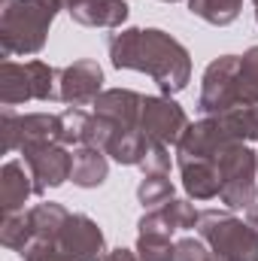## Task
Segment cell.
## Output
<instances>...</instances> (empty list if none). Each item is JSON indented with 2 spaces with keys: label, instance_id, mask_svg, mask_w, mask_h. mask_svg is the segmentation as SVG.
Here are the masks:
<instances>
[{
  "label": "cell",
  "instance_id": "obj_6",
  "mask_svg": "<svg viewBox=\"0 0 258 261\" xmlns=\"http://www.w3.org/2000/svg\"><path fill=\"white\" fill-rule=\"evenodd\" d=\"M0 130H3V152H21L24 146H37V143H61V116L58 113L18 116L12 107H3Z\"/></svg>",
  "mask_w": 258,
  "mask_h": 261
},
{
  "label": "cell",
  "instance_id": "obj_11",
  "mask_svg": "<svg viewBox=\"0 0 258 261\" xmlns=\"http://www.w3.org/2000/svg\"><path fill=\"white\" fill-rule=\"evenodd\" d=\"M58 249L76 261H104L107 258L104 231L85 213H70L67 225L61 228V237H58Z\"/></svg>",
  "mask_w": 258,
  "mask_h": 261
},
{
  "label": "cell",
  "instance_id": "obj_17",
  "mask_svg": "<svg viewBox=\"0 0 258 261\" xmlns=\"http://www.w3.org/2000/svg\"><path fill=\"white\" fill-rule=\"evenodd\" d=\"M28 219H31V228H34V243H58L61 228L70 219V210L64 203L43 200V203L28 210Z\"/></svg>",
  "mask_w": 258,
  "mask_h": 261
},
{
  "label": "cell",
  "instance_id": "obj_28",
  "mask_svg": "<svg viewBox=\"0 0 258 261\" xmlns=\"http://www.w3.org/2000/svg\"><path fill=\"white\" fill-rule=\"evenodd\" d=\"M21 258L24 261H76V258H70L67 252H61L58 243H34V246H28L21 252Z\"/></svg>",
  "mask_w": 258,
  "mask_h": 261
},
{
  "label": "cell",
  "instance_id": "obj_23",
  "mask_svg": "<svg viewBox=\"0 0 258 261\" xmlns=\"http://www.w3.org/2000/svg\"><path fill=\"white\" fill-rule=\"evenodd\" d=\"M61 116V143L67 149L73 146H85V134H88V122H91V113H85L82 107H67Z\"/></svg>",
  "mask_w": 258,
  "mask_h": 261
},
{
  "label": "cell",
  "instance_id": "obj_26",
  "mask_svg": "<svg viewBox=\"0 0 258 261\" xmlns=\"http://www.w3.org/2000/svg\"><path fill=\"white\" fill-rule=\"evenodd\" d=\"M143 170V176L149 173H170V146L158 143V140H149V149L143 155V161L137 164Z\"/></svg>",
  "mask_w": 258,
  "mask_h": 261
},
{
  "label": "cell",
  "instance_id": "obj_8",
  "mask_svg": "<svg viewBox=\"0 0 258 261\" xmlns=\"http://www.w3.org/2000/svg\"><path fill=\"white\" fill-rule=\"evenodd\" d=\"M189 116L186 110L167 97V94H143V107H140V130L149 140H158L164 146H179L183 134L189 130Z\"/></svg>",
  "mask_w": 258,
  "mask_h": 261
},
{
  "label": "cell",
  "instance_id": "obj_33",
  "mask_svg": "<svg viewBox=\"0 0 258 261\" xmlns=\"http://www.w3.org/2000/svg\"><path fill=\"white\" fill-rule=\"evenodd\" d=\"M252 3H255V21H258V0H252Z\"/></svg>",
  "mask_w": 258,
  "mask_h": 261
},
{
  "label": "cell",
  "instance_id": "obj_25",
  "mask_svg": "<svg viewBox=\"0 0 258 261\" xmlns=\"http://www.w3.org/2000/svg\"><path fill=\"white\" fill-rule=\"evenodd\" d=\"M161 213H164V219H167V225L173 228V231H189V228H197V219H200V213L194 210L192 200H186V197H170L164 206H158Z\"/></svg>",
  "mask_w": 258,
  "mask_h": 261
},
{
  "label": "cell",
  "instance_id": "obj_4",
  "mask_svg": "<svg viewBox=\"0 0 258 261\" xmlns=\"http://www.w3.org/2000/svg\"><path fill=\"white\" fill-rule=\"evenodd\" d=\"M28 100H58V70L46 61H3L0 64V103L18 107Z\"/></svg>",
  "mask_w": 258,
  "mask_h": 261
},
{
  "label": "cell",
  "instance_id": "obj_3",
  "mask_svg": "<svg viewBox=\"0 0 258 261\" xmlns=\"http://www.w3.org/2000/svg\"><path fill=\"white\" fill-rule=\"evenodd\" d=\"M197 237L222 261H258V231L225 210H203Z\"/></svg>",
  "mask_w": 258,
  "mask_h": 261
},
{
  "label": "cell",
  "instance_id": "obj_1",
  "mask_svg": "<svg viewBox=\"0 0 258 261\" xmlns=\"http://www.w3.org/2000/svg\"><path fill=\"white\" fill-rule=\"evenodd\" d=\"M107 55L116 70H137L152 76L161 94L186 91L192 79L189 49L161 28H119L107 37Z\"/></svg>",
  "mask_w": 258,
  "mask_h": 261
},
{
  "label": "cell",
  "instance_id": "obj_15",
  "mask_svg": "<svg viewBox=\"0 0 258 261\" xmlns=\"http://www.w3.org/2000/svg\"><path fill=\"white\" fill-rule=\"evenodd\" d=\"M34 192V176L24 170V161H6L0 167V210L3 213H21L28 197Z\"/></svg>",
  "mask_w": 258,
  "mask_h": 261
},
{
  "label": "cell",
  "instance_id": "obj_31",
  "mask_svg": "<svg viewBox=\"0 0 258 261\" xmlns=\"http://www.w3.org/2000/svg\"><path fill=\"white\" fill-rule=\"evenodd\" d=\"M55 3H58L61 9H67V12H70V9H73L76 3H82V0H55Z\"/></svg>",
  "mask_w": 258,
  "mask_h": 261
},
{
  "label": "cell",
  "instance_id": "obj_19",
  "mask_svg": "<svg viewBox=\"0 0 258 261\" xmlns=\"http://www.w3.org/2000/svg\"><path fill=\"white\" fill-rule=\"evenodd\" d=\"M0 243L12 252H24L28 246H34V228H31V219L28 213H3V222H0Z\"/></svg>",
  "mask_w": 258,
  "mask_h": 261
},
{
  "label": "cell",
  "instance_id": "obj_13",
  "mask_svg": "<svg viewBox=\"0 0 258 261\" xmlns=\"http://www.w3.org/2000/svg\"><path fill=\"white\" fill-rule=\"evenodd\" d=\"M140 107H143V94L131 88H107L94 100V113L110 119L116 128H140Z\"/></svg>",
  "mask_w": 258,
  "mask_h": 261
},
{
  "label": "cell",
  "instance_id": "obj_34",
  "mask_svg": "<svg viewBox=\"0 0 258 261\" xmlns=\"http://www.w3.org/2000/svg\"><path fill=\"white\" fill-rule=\"evenodd\" d=\"M164 3H179V0H164Z\"/></svg>",
  "mask_w": 258,
  "mask_h": 261
},
{
  "label": "cell",
  "instance_id": "obj_20",
  "mask_svg": "<svg viewBox=\"0 0 258 261\" xmlns=\"http://www.w3.org/2000/svg\"><path fill=\"white\" fill-rule=\"evenodd\" d=\"M189 9H192V15L203 18L207 24L225 28V24L237 21L243 0H189Z\"/></svg>",
  "mask_w": 258,
  "mask_h": 261
},
{
  "label": "cell",
  "instance_id": "obj_30",
  "mask_svg": "<svg viewBox=\"0 0 258 261\" xmlns=\"http://www.w3.org/2000/svg\"><path fill=\"white\" fill-rule=\"evenodd\" d=\"M246 222H249V225L258 231V200L252 203V206H246Z\"/></svg>",
  "mask_w": 258,
  "mask_h": 261
},
{
  "label": "cell",
  "instance_id": "obj_18",
  "mask_svg": "<svg viewBox=\"0 0 258 261\" xmlns=\"http://www.w3.org/2000/svg\"><path fill=\"white\" fill-rule=\"evenodd\" d=\"M146 149H149V137L140 128H116V134L110 137V143H107L104 152H107L116 164L137 167V164L143 161Z\"/></svg>",
  "mask_w": 258,
  "mask_h": 261
},
{
  "label": "cell",
  "instance_id": "obj_5",
  "mask_svg": "<svg viewBox=\"0 0 258 261\" xmlns=\"http://www.w3.org/2000/svg\"><path fill=\"white\" fill-rule=\"evenodd\" d=\"M219 176H222V192L219 200L228 210H246L258 197V155L246 143H228L219 152Z\"/></svg>",
  "mask_w": 258,
  "mask_h": 261
},
{
  "label": "cell",
  "instance_id": "obj_29",
  "mask_svg": "<svg viewBox=\"0 0 258 261\" xmlns=\"http://www.w3.org/2000/svg\"><path fill=\"white\" fill-rule=\"evenodd\" d=\"M104 261H140V255H137V249L116 246V249H110V252H107V258H104Z\"/></svg>",
  "mask_w": 258,
  "mask_h": 261
},
{
  "label": "cell",
  "instance_id": "obj_27",
  "mask_svg": "<svg viewBox=\"0 0 258 261\" xmlns=\"http://www.w3.org/2000/svg\"><path fill=\"white\" fill-rule=\"evenodd\" d=\"M207 258H210V246L200 237H183V240H176L173 261H207Z\"/></svg>",
  "mask_w": 258,
  "mask_h": 261
},
{
  "label": "cell",
  "instance_id": "obj_10",
  "mask_svg": "<svg viewBox=\"0 0 258 261\" xmlns=\"http://www.w3.org/2000/svg\"><path fill=\"white\" fill-rule=\"evenodd\" d=\"M104 94V70L94 58H79L58 70V100L67 107H94Z\"/></svg>",
  "mask_w": 258,
  "mask_h": 261
},
{
  "label": "cell",
  "instance_id": "obj_7",
  "mask_svg": "<svg viewBox=\"0 0 258 261\" xmlns=\"http://www.w3.org/2000/svg\"><path fill=\"white\" fill-rule=\"evenodd\" d=\"M237 73L240 55H222L207 64L197 94V110L203 116H222L237 107Z\"/></svg>",
  "mask_w": 258,
  "mask_h": 261
},
{
  "label": "cell",
  "instance_id": "obj_32",
  "mask_svg": "<svg viewBox=\"0 0 258 261\" xmlns=\"http://www.w3.org/2000/svg\"><path fill=\"white\" fill-rule=\"evenodd\" d=\"M207 261H222V258H219V255H213V252H210V258H207Z\"/></svg>",
  "mask_w": 258,
  "mask_h": 261
},
{
  "label": "cell",
  "instance_id": "obj_12",
  "mask_svg": "<svg viewBox=\"0 0 258 261\" xmlns=\"http://www.w3.org/2000/svg\"><path fill=\"white\" fill-rule=\"evenodd\" d=\"M183 189L194 200H213L222 192V176H219V161L216 158H176Z\"/></svg>",
  "mask_w": 258,
  "mask_h": 261
},
{
  "label": "cell",
  "instance_id": "obj_21",
  "mask_svg": "<svg viewBox=\"0 0 258 261\" xmlns=\"http://www.w3.org/2000/svg\"><path fill=\"white\" fill-rule=\"evenodd\" d=\"M258 103V46H249L240 55L237 73V107H255Z\"/></svg>",
  "mask_w": 258,
  "mask_h": 261
},
{
  "label": "cell",
  "instance_id": "obj_22",
  "mask_svg": "<svg viewBox=\"0 0 258 261\" xmlns=\"http://www.w3.org/2000/svg\"><path fill=\"white\" fill-rule=\"evenodd\" d=\"M170 197H173V182L167 179V173H149L137 186V200L143 210H158Z\"/></svg>",
  "mask_w": 258,
  "mask_h": 261
},
{
  "label": "cell",
  "instance_id": "obj_24",
  "mask_svg": "<svg viewBox=\"0 0 258 261\" xmlns=\"http://www.w3.org/2000/svg\"><path fill=\"white\" fill-rule=\"evenodd\" d=\"M134 249L140 261H173L176 243H170V234H137Z\"/></svg>",
  "mask_w": 258,
  "mask_h": 261
},
{
  "label": "cell",
  "instance_id": "obj_14",
  "mask_svg": "<svg viewBox=\"0 0 258 261\" xmlns=\"http://www.w3.org/2000/svg\"><path fill=\"white\" fill-rule=\"evenodd\" d=\"M131 9L125 0H82L70 9V18L82 28H110L119 31L128 21Z\"/></svg>",
  "mask_w": 258,
  "mask_h": 261
},
{
  "label": "cell",
  "instance_id": "obj_2",
  "mask_svg": "<svg viewBox=\"0 0 258 261\" xmlns=\"http://www.w3.org/2000/svg\"><path fill=\"white\" fill-rule=\"evenodd\" d=\"M61 6L55 0H0V52L40 55Z\"/></svg>",
  "mask_w": 258,
  "mask_h": 261
},
{
  "label": "cell",
  "instance_id": "obj_16",
  "mask_svg": "<svg viewBox=\"0 0 258 261\" xmlns=\"http://www.w3.org/2000/svg\"><path fill=\"white\" fill-rule=\"evenodd\" d=\"M110 176V155L97 146H76L73 149V186L79 189H100Z\"/></svg>",
  "mask_w": 258,
  "mask_h": 261
},
{
  "label": "cell",
  "instance_id": "obj_9",
  "mask_svg": "<svg viewBox=\"0 0 258 261\" xmlns=\"http://www.w3.org/2000/svg\"><path fill=\"white\" fill-rule=\"evenodd\" d=\"M34 176V192L46 195L49 189L64 186L73 173V152L61 143H37V146H24L18 152Z\"/></svg>",
  "mask_w": 258,
  "mask_h": 261
}]
</instances>
